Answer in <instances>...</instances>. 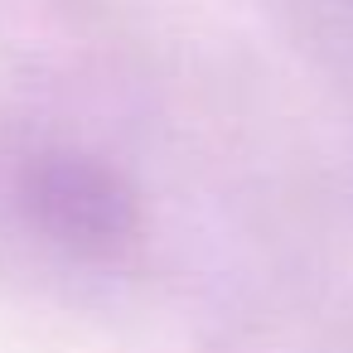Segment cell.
<instances>
[{
    "label": "cell",
    "instance_id": "1",
    "mask_svg": "<svg viewBox=\"0 0 353 353\" xmlns=\"http://www.w3.org/2000/svg\"><path fill=\"white\" fill-rule=\"evenodd\" d=\"M20 199L54 242L78 252H112L136 232V194L117 179V170L73 150L30 160Z\"/></svg>",
    "mask_w": 353,
    "mask_h": 353
}]
</instances>
